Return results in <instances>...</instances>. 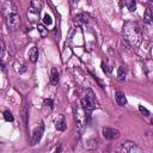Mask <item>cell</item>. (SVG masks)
<instances>
[{
  "label": "cell",
  "mask_w": 153,
  "mask_h": 153,
  "mask_svg": "<svg viewBox=\"0 0 153 153\" xmlns=\"http://www.w3.org/2000/svg\"><path fill=\"white\" fill-rule=\"evenodd\" d=\"M2 14L5 18V23L11 31H17L20 26V16L18 12V7L12 1H5L2 5Z\"/></svg>",
  "instance_id": "cell-1"
},
{
  "label": "cell",
  "mask_w": 153,
  "mask_h": 153,
  "mask_svg": "<svg viewBox=\"0 0 153 153\" xmlns=\"http://www.w3.org/2000/svg\"><path fill=\"white\" fill-rule=\"evenodd\" d=\"M123 37L131 47H139L142 41V30L135 22H127L123 25Z\"/></svg>",
  "instance_id": "cell-2"
},
{
  "label": "cell",
  "mask_w": 153,
  "mask_h": 153,
  "mask_svg": "<svg viewBox=\"0 0 153 153\" xmlns=\"http://www.w3.org/2000/svg\"><path fill=\"white\" fill-rule=\"evenodd\" d=\"M42 6H43V2L39 1V0L31 1L30 7H29V11H27V19L31 23H35V22L38 20L39 13H41V10H42Z\"/></svg>",
  "instance_id": "cell-3"
},
{
  "label": "cell",
  "mask_w": 153,
  "mask_h": 153,
  "mask_svg": "<svg viewBox=\"0 0 153 153\" xmlns=\"http://www.w3.org/2000/svg\"><path fill=\"white\" fill-rule=\"evenodd\" d=\"M97 103H96V99L92 94V92L90 91L87 96H85L82 99H81V109L85 111V114H90L94 108H96Z\"/></svg>",
  "instance_id": "cell-4"
},
{
  "label": "cell",
  "mask_w": 153,
  "mask_h": 153,
  "mask_svg": "<svg viewBox=\"0 0 153 153\" xmlns=\"http://www.w3.org/2000/svg\"><path fill=\"white\" fill-rule=\"evenodd\" d=\"M85 111L81 110L80 108L75 109V126H76V130L79 134L82 133L85 124H86V115H84Z\"/></svg>",
  "instance_id": "cell-5"
},
{
  "label": "cell",
  "mask_w": 153,
  "mask_h": 153,
  "mask_svg": "<svg viewBox=\"0 0 153 153\" xmlns=\"http://www.w3.org/2000/svg\"><path fill=\"white\" fill-rule=\"evenodd\" d=\"M43 133H44V124L41 122L32 131V135H31V140H30V145L31 146H35L36 143H38L43 136Z\"/></svg>",
  "instance_id": "cell-6"
},
{
  "label": "cell",
  "mask_w": 153,
  "mask_h": 153,
  "mask_svg": "<svg viewBox=\"0 0 153 153\" xmlns=\"http://www.w3.org/2000/svg\"><path fill=\"white\" fill-rule=\"evenodd\" d=\"M122 147H123V149L127 153H143L142 148L140 146H137L133 141H126V142H123L122 143Z\"/></svg>",
  "instance_id": "cell-7"
},
{
  "label": "cell",
  "mask_w": 153,
  "mask_h": 153,
  "mask_svg": "<svg viewBox=\"0 0 153 153\" xmlns=\"http://www.w3.org/2000/svg\"><path fill=\"white\" fill-rule=\"evenodd\" d=\"M103 136L106 140H115L120 136V131L115 128H110V127H104L103 128Z\"/></svg>",
  "instance_id": "cell-8"
},
{
  "label": "cell",
  "mask_w": 153,
  "mask_h": 153,
  "mask_svg": "<svg viewBox=\"0 0 153 153\" xmlns=\"http://www.w3.org/2000/svg\"><path fill=\"white\" fill-rule=\"evenodd\" d=\"M97 143H98V140L96 136H91L88 139L85 140V143H84V147L86 149H90V151H93L97 148Z\"/></svg>",
  "instance_id": "cell-9"
},
{
  "label": "cell",
  "mask_w": 153,
  "mask_h": 153,
  "mask_svg": "<svg viewBox=\"0 0 153 153\" xmlns=\"http://www.w3.org/2000/svg\"><path fill=\"white\" fill-rule=\"evenodd\" d=\"M55 128L57 130H65L66 129V121H65V116L63 115H59L56 118H55Z\"/></svg>",
  "instance_id": "cell-10"
},
{
  "label": "cell",
  "mask_w": 153,
  "mask_h": 153,
  "mask_svg": "<svg viewBox=\"0 0 153 153\" xmlns=\"http://www.w3.org/2000/svg\"><path fill=\"white\" fill-rule=\"evenodd\" d=\"M115 98H116V103L121 106H124L127 104V99H126V96L122 91H117L116 94H115Z\"/></svg>",
  "instance_id": "cell-11"
},
{
  "label": "cell",
  "mask_w": 153,
  "mask_h": 153,
  "mask_svg": "<svg viewBox=\"0 0 153 153\" xmlns=\"http://www.w3.org/2000/svg\"><path fill=\"white\" fill-rule=\"evenodd\" d=\"M59 80H60V74H59L57 69L51 68V71H50V84L51 85H57Z\"/></svg>",
  "instance_id": "cell-12"
},
{
  "label": "cell",
  "mask_w": 153,
  "mask_h": 153,
  "mask_svg": "<svg viewBox=\"0 0 153 153\" xmlns=\"http://www.w3.org/2000/svg\"><path fill=\"white\" fill-rule=\"evenodd\" d=\"M38 59V48L37 47H32L29 50V60L31 62H36Z\"/></svg>",
  "instance_id": "cell-13"
},
{
  "label": "cell",
  "mask_w": 153,
  "mask_h": 153,
  "mask_svg": "<svg viewBox=\"0 0 153 153\" xmlns=\"http://www.w3.org/2000/svg\"><path fill=\"white\" fill-rule=\"evenodd\" d=\"M143 19H145V23H146V24H151V23H152V20H153V14H152V10H151V8H146Z\"/></svg>",
  "instance_id": "cell-14"
},
{
  "label": "cell",
  "mask_w": 153,
  "mask_h": 153,
  "mask_svg": "<svg viewBox=\"0 0 153 153\" xmlns=\"http://www.w3.org/2000/svg\"><path fill=\"white\" fill-rule=\"evenodd\" d=\"M126 68H124V66H120L118 67V71H117V79L120 80V81H123V80H126Z\"/></svg>",
  "instance_id": "cell-15"
},
{
  "label": "cell",
  "mask_w": 153,
  "mask_h": 153,
  "mask_svg": "<svg viewBox=\"0 0 153 153\" xmlns=\"http://www.w3.org/2000/svg\"><path fill=\"white\" fill-rule=\"evenodd\" d=\"M37 30H38L41 37H45V36L48 35V29H47L43 24H38V25H37Z\"/></svg>",
  "instance_id": "cell-16"
},
{
  "label": "cell",
  "mask_w": 153,
  "mask_h": 153,
  "mask_svg": "<svg viewBox=\"0 0 153 153\" xmlns=\"http://www.w3.org/2000/svg\"><path fill=\"white\" fill-rule=\"evenodd\" d=\"M4 118H5V121H7V122H12V121L14 120V117H13L12 112H11V111H8V110H6V111L4 112Z\"/></svg>",
  "instance_id": "cell-17"
},
{
  "label": "cell",
  "mask_w": 153,
  "mask_h": 153,
  "mask_svg": "<svg viewBox=\"0 0 153 153\" xmlns=\"http://www.w3.org/2000/svg\"><path fill=\"white\" fill-rule=\"evenodd\" d=\"M126 5L128 6V10H129L130 12H134V11L136 10V2H135L134 0H131V1H128V2H126Z\"/></svg>",
  "instance_id": "cell-18"
},
{
  "label": "cell",
  "mask_w": 153,
  "mask_h": 153,
  "mask_svg": "<svg viewBox=\"0 0 153 153\" xmlns=\"http://www.w3.org/2000/svg\"><path fill=\"white\" fill-rule=\"evenodd\" d=\"M75 20L81 22V23H87V22H88V18H87V16H85V14H79L78 17H75Z\"/></svg>",
  "instance_id": "cell-19"
},
{
  "label": "cell",
  "mask_w": 153,
  "mask_h": 153,
  "mask_svg": "<svg viewBox=\"0 0 153 153\" xmlns=\"http://www.w3.org/2000/svg\"><path fill=\"white\" fill-rule=\"evenodd\" d=\"M102 68H103V71H104L106 74H109V73L111 72V69H112V68H111V67H110V66H109L106 62H104V61L102 62Z\"/></svg>",
  "instance_id": "cell-20"
},
{
  "label": "cell",
  "mask_w": 153,
  "mask_h": 153,
  "mask_svg": "<svg viewBox=\"0 0 153 153\" xmlns=\"http://www.w3.org/2000/svg\"><path fill=\"white\" fill-rule=\"evenodd\" d=\"M43 23H44L45 25H51V23H53L51 17H50L49 14H44V17H43Z\"/></svg>",
  "instance_id": "cell-21"
},
{
  "label": "cell",
  "mask_w": 153,
  "mask_h": 153,
  "mask_svg": "<svg viewBox=\"0 0 153 153\" xmlns=\"http://www.w3.org/2000/svg\"><path fill=\"white\" fill-rule=\"evenodd\" d=\"M139 110H140V112L145 114V116H149V111H148L146 108H143L142 105H140V106H139Z\"/></svg>",
  "instance_id": "cell-22"
},
{
  "label": "cell",
  "mask_w": 153,
  "mask_h": 153,
  "mask_svg": "<svg viewBox=\"0 0 153 153\" xmlns=\"http://www.w3.org/2000/svg\"><path fill=\"white\" fill-rule=\"evenodd\" d=\"M44 105L48 106L49 109H53V100L51 99H44Z\"/></svg>",
  "instance_id": "cell-23"
},
{
  "label": "cell",
  "mask_w": 153,
  "mask_h": 153,
  "mask_svg": "<svg viewBox=\"0 0 153 153\" xmlns=\"http://www.w3.org/2000/svg\"><path fill=\"white\" fill-rule=\"evenodd\" d=\"M4 50H5V45H4V42L0 39V56L4 54Z\"/></svg>",
  "instance_id": "cell-24"
}]
</instances>
